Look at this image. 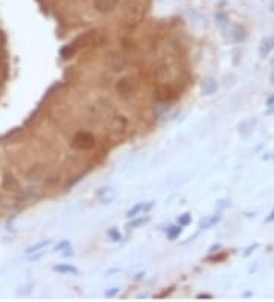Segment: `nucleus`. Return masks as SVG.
<instances>
[{
  "instance_id": "obj_20",
  "label": "nucleus",
  "mask_w": 274,
  "mask_h": 302,
  "mask_svg": "<svg viewBox=\"0 0 274 302\" xmlns=\"http://www.w3.org/2000/svg\"><path fill=\"white\" fill-rule=\"evenodd\" d=\"M109 237H110L113 241H119V240L122 238V235L119 234V231H117V229H114V228L109 231Z\"/></svg>"
},
{
  "instance_id": "obj_6",
  "label": "nucleus",
  "mask_w": 274,
  "mask_h": 302,
  "mask_svg": "<svg viewBox=\"0 0 274 302\" xmlns=\"http://www.w3.org/2000/svg\"><path fill=\"white\" fill-rule=\"evenodd\" d=\"M93 8L101 12V14H110L113 11H116L119 0H92Z\"/></svg>"
},
{
  "instance_id": "obj_17",
  "label": "nucleus",
  "mask_w": 274,
  "mask_h": 302,
  "mask_svg": "<svg viewBox=\"0 0 274 302\" xmlns=\"http://www.w3.org/2000/svg\"><path fill=\"white\" fill-rule=\"evenodd\" d=\"M203 90L206 93H214L217 90V84H215L214 79H206L204 84H203Z\"/></svg>"
},
{
  "instance_id": "obj_19",
  "label": "nucleus",
  "mask_w": 274,
  "mask_h": 302,
  "mask_svg": "<svg viewBox=\"0 0 274 302\" xmlns=\"http://www.w3.org/2000/svg\"><path fill=\"white\" fill-rule=\"evenodd\" d=\"M51 243V241L48 240V241H43V243H40V244H35V246H32V247H29V249H26V253H32V252H35V250H40V249H43L45 246H48Z\"/></svg>"
},
{
  "instance_id": "obj_8",
  "label": "nucleus",
  "mask_w": 274,
  "mask_h": 302,
  "mask_svg": "<svg viewBox=\"0 0 274 302\" xmlns=\"http://www.w3.org/2000/svg\"><path fill=\"white\" fill-rule=\"evenodd\" d=\"M174 96H175V95H174L172 89L167 87V86H162V87H159V89L154 92V98H156L157 101H171Z\"/></svg>"
},
{
  "instance_id": "obj_10",
  "label": "nucleus",
  "mask_w": 274,
  "mask_h": 302,
  "mask_svg": "<svg viewBox=\"0 0 274 302\" xmlns=\"http://www.w3.org/2000/svg\"><path fill=\"white\" fill-rule=\"evenodd\" d=\"M76 52H78L76 46H75L73 43H69V45H66V46H62V48H61L59 55H61L62 60H69V58H72Z\"/></svg>"
},
{
  "instance_id": "obj_3",
  "label": "nucleus",
  "mask_w": 274,
  "mask_h": 302,
  "mask_svg": "<svg viewBox=\"0 0 274 302\" xmlns=\"http://www.w3.org/2000/svg\"><path fill=\"white\" fill-rule=\"evenodd\" d=\"M114 89L120 98H130L139 90V81L134 76H122L119 78Z\"/></svg>"
},
{
  "instance_id": "obj_4",
  "label": "nucleus",
  "mask_w": 274,
  "mask_h": 302,
  "mask_svg": "<svg viewBox=\"0 0 274 302\" xmlns=\"http://www.w3.org/2000/svg\"><path fill=\"white\" fill-rule=\"evenodd\" d=\"M96 145V139L89 131H79L72 139V148L78 151H90Z\"/></svg>"
},
{
  "instance_id": "obj_22",
  "label": "nucleus",
  "mask_w": 274,
  "mask_h": 302,
  "mask_svg": "<svg viewBox=\"0 0 274 302\" xmlns=\"http://www.w3.org/2000/svg\"><path fill=\"white\" fill-rule=\"evenodd\" d=\"M66 247H70V243H69V241L66 240V241H62V243H59L55 249L59 252V250H62V249H66Z\"/></svg>"
},
{
  "instance_id": "obj_2",
  "label": "nucleus",
  "mask_w": 274,
  "mask_h": 302,
  "mask_svg": "<svg viewBox=\"0 0 274 302\" xmlns=\"http://www.w3.org/2000/svg\"><path fill=\"white\" fill-rule=\"evenodd\" d=\"M105 66L107 69H110L111 72H123L128 66V60H126L125 54H122L120 51H110L107 55H105Z\"/></svg>"
},
{
  "instance_id": "obj_23",
  "label": "nucleus",
  "mask_w": 274,
  "mask_h": 302,
  "mask_svg": "<svg viewBox=\"0 0 274 302\" xmlns=\"http://www.w3.org/2000/svg\"><path fill=\"white\" fill-rule=\"evenodd\" d=\"M197 298H198V299H203V298H206V299H212L214 296H212V295H209V293H201V295H198Z\"/></svg>"
},
{
  "instance_id": "obj_12",
  "label": "nucleus",
  "mask_w": 274,
  "mask_h": 302,
  "mask_svg": "<svg viewBox=\"0 0 274 302\" xmlns=\"http://www.w3.org/2000/svg\"><path fill=\"white\" fill-rule=\"evenodd\" d=\"M54 272H58V273H72V275H78V269L72 264H58L54 267Z\"/></svg>"
},
{
  "instance_id": "obj_13",
  "label": "nucleus",
  "mask_w": 274,
  "mask_h": 302,
  "mask_svg": "<svg viewBox=\"0 0 274 302\" xmlns=\"http://www.w3.org/2000/svg\"><path fill=\"white\" fill-rule=\"evenodd\" d=\"M219 215H214V217H207L206 220H203L201 221V225H200V228H203V229H209V228H212L215 223H218L219 221Z\"/></svg>"
},
{
  "instance_id": "obj_14",
  "label": "nucleus",
  "mask_w": 274,
  "mask_h": 302,
  "mask_svg": "<svg viewBox=\"0 0 274 302\" xmlns=\"http://www.w3.org/2000/svg\"><path fill=\"white\" fill-rule=\"evenodd\" d=\"M143 206H145V203H137V205H134L128 212H126V217H128V218H134V217H137V214L143 212Z\"/></svg>"
},
{
  "instance_id": "obj_18",
  "label": "nucleus",
  "mask_w": 274,
  "mask_h": 302,
  "mask_svg": "<svg viewBox=\"0 0 274 302\" xmlns=\"http://www.w3.org/2000/svg\"><path fill=\"white\" fill-rule=\"evenodd\" d=\"M192 221V215L191 214H183V215H180V218H178V225L181 226V228H184V226H187L189 223H191Z\"/></svg>"
},
{
  "instance_id": "obj_24",
  "label": "nucleus",
  "mask_w": 274,
  "mask_h": 302,
  "mask_svg": "<svg viewBox=\"0 0 274 302\" xmlns=\"http://www.w3.org/2000/svg\"><path fill=\"white\" fill-rule=\"evenodd\" d=\"M265 221H267V223H271V221H274V209L271 211V214L267 217V220H265Z\"/></svg>"
},
{
  "instance_id": "obj_25",
  "label": "nucleus",
  "mask_w": 274,
  "mask_h": 302,
  "mask_svg": "<svg viewBox=\"0 0 274 302\" xmlns=\"http://www.w3.org/2000/svg\"><path fill=\"white\" fill-rule=\"evenodd\" d=\"M267 106H268V107H271V106H274V95H273V96H270V98H268V101H267Z\"/></svg>"
},
{
  "instance_id": "obj_28",
  "label": "nucleus",
  "mask_w": 274,
  "mask_h": 302,
  "mask_svg": "<svg viewBox=\"0 0 274 302\" xmlns=\"http://www.w3.org/2000/svg\"><path fill=\"white\" fill-rule=\"evenodd\" d=\"M84 2H86V0H84Z\"/></svg>"
},
{
  "instance_id": "obj_11",
  "label": "nucleus",
  "mask_w": 274,
  "mask_h": 302,
  "mask_svg": "<svg viewBox=\"0 0 274 302\" xmlns=\"http://www.w3.org/2000/svg\"><path fill=\"white\" fill-rule=\"evenodd\" d=\"M271 49H274V38H273V37H268V38L264 40L262 45H261V49H259L261 57H267Z\"/></svg>"
},
{
  "instance_id": "obj_16",
  "label": "nucleus",
  "mask_w": 274,
  "mask_h": 302,
  "mask_svg": "<svg viewBox=\"0 0 274 302\" xmlns=\"http://www.w3.org/2000/svg\"><path fill=\"white\" fill-rule=\"evenodd\" d=\"M181 234V226H171L169 229H167V238H169L171 241L172 240H177V237Z\"/></svg>"
},
{
  "instance_id": "obj_27",
  "label": "nucleus",
  "mask_w": 274,
  "mask_h": 302,
  "mask_svg": "<svg viewBox=\"0 0 274 302\" xmlns=\"http://www.w3.org/2000/svg\"><path fill=\"white\" fill-rule=\"evenodd\" d=\"M270 79H271V83L274 84V70H273V73H271V78H270Z\"/></svg>"
},
{
  "instance_id": "obj_7",
  "label": "nucleus",
  "mask_w": 274,
  "mask_h": 302,
  "mask_svg": "<svg viewBox=\"0 0 274 302\" xmlns=\"http://www.w3.org/2000/svg\"><path fill=\"white\" fill-rule=\"evenodd\" d=\"M126 125H128V119H126L123 115H116L110 119L109 122V128L113 133H122L126 130Z\"/></svg>"
},
{
  "instance_id": "obj_5",
  "label": "nucleus",
  "mask_w": 274,
  "mask_h": 302,
  "mask_svg": "<svg viewBox=\"0 0 274 302\" xmlns=\"http://www.w3.org/2000/svg\"><path fill=\"white\" fill-rule=\"evenodd\" d=\"M142 17H143V5H140V3H131V5L126 6V9H125V20H126V23L136 25V23L140 22Z\"/></svg>"
},
{
  "instance_id": "obj_26",
  "label": "nucleus",
  "mask_w": 274,
  "mask_h": 302,
  "mask_svg": "<svg viewBox=\"0 0 274 302\" xmlns=\"http://www.w3.org/2000/svg\"><path fill=\"white\" fill-rule=\"evenodd\" d=\"M62 255H64V256L67 258V256H72V255H73V252H72V249L69 247V249H67V250H66L64 253H62Z\"/></svg>"
},
{
  "instance_id": "obj_9",
  "label": "nucleus",
  "mask_w": 274,
  "mask_h": 302,
  "mask_svg": "<svg viewBox=\"0 0 274 302\" xmlns=\"http://www.w3.org/2000/svg\"><path fill=\"white\" fill-rule=\"evenodd\" d=\"M2 186H3L5 191H17L18 189V182H17V179L12 174H6L3 177Z\"/></svg>"
},
{
  "instance_id": "obj_15",
  "label": "nucleus",
  "mask_w": 274,
  "mask_h": 302,
  "mask_svg": "<svg viewBox=\"0 0 274 302\" xmlns=\"http://www.w3.org/2000/svg\"><path fill=\"white\" fill-rule=\"evenodd\" d=\"M146 221H150V217H148V215H146V217H142V218H137V220H134V221H131V223L126 225V228H128V229H136V228L145 225Z\"/></svg>"
},
{
  "instance_id": "obj_1",
  "label": "nucleus",
  "mask_w": 274,
  "mask_h": 302,
  "mask_svg": "<svg viewBox=\"0 0 274 302\" xmlns=\"http://www.w3.org/2000/svg\"><path fill=\"white\" fill-rule=\"evenodd\" d=\"M105 42H107V38H105V35L98 31V29H90L87 32H84L82 35L76 37L73 40V45L76 46V49H84V48H99L102 46Z\"/></svg>"
},
{
  "instance_id": "obj_21",
  "label": "nucleus",
  "mask_w": 274,
  "mask_h": 302,
  "mask_svg": "<svg viewBox=\"0 0 274 302\" xmlns=\"http://www.w3.org/2000/svg\"><path fill=\"white\" fill-rule=\"evenodd\" d=\"M117 293H119V287H111V290L105 292V296H107V298H113V296H116Z\"/></svg>"
}]
</instances>
